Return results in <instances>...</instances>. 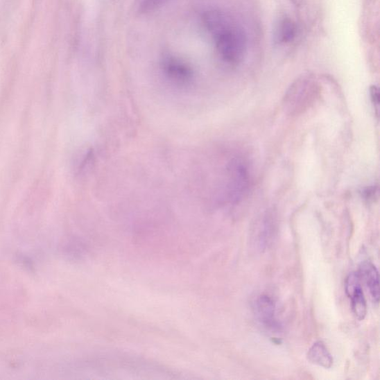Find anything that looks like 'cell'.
Wrapping results in <instances>:
<instances>
[{"label": "cell", "mask_w": 380, "mask_h": 380, "mask_svg": "<svg viewBox=\"0 0 380 380\" xmlns=\"http://www.w3.org/2000/svg\"><path fill=\"white\" fill-rule=\"evenodd\" d=\"M202 19L205 28L214 40L221 60L230 66L239 64L248 51L245 29L233 17L221 10H209Z\"/></svg>", "instance_id": "6da1fadb"}, {"label": "cell", "mask_w": 380, "mask_h": 380, "mask_svg": "<svg viewBox=\"0 0 380 380\" xmlns=\"http://www.w3.org/2000/svg\"><path fill=\"white\" fill-rule=\"evenodd\" d=\"M318 93L315 83L309 79H302L292 86L285 95V107L291 113L302 112L309 107Z\"/></svg>", "instance_id": "7a4b0ae2"}, {"label": "cell", "mask_w": 380, "mask_h": 380, "mask_svg": "<svg viewBox=\"0 0 380 380\" xmlns=\"http://www.w3.org/2000/svg\"><path fill=\"white\" fill-rule=\"evenodd\" d=\"M253 313L264 329L272 333H279L282 325L277 318L276 302L268 294H260L253 300Z\"/></svg>", "instance_id": "3957f363"}, {"label": "cell", "mask_w": 380, "mask_h": 380, "mask_svg": "<svg viewBox=\"0 0 380 380\" xmlns=\"http://www.w3.org/2000/svg\"><path fill=\"white\" fill-rule=\"evenodd\" d=\"M162 69L166 78L177 86L186 87L193 80V70L187 63L172 55L165 56Z\"/></svg>", "instance_id": "277c9868"}, {"label": "cell", "mask_w": 380, "mask_h": 380, "mask_svg": "<svg viewBox=\"0 0 380 380\" xmlns=\"http://www.w3.org/2000/svg\"><path fill=\"white\" fill-rule=\"evenodd\" d=\"M277 233L275 218L272 215L264 216L257 225L255 232V245L259 250L269 248Z\"/></svg>", "instance_id": "5b68a950"}, {"label": "cell", "mask_w": 380, "mask_h": 380, "mask_svg": "<svg viewBox=\"0 0 380 380\" xmlns=\"http://www.w3.org/2000/svg\"><path fill=\"white\" fill-rule=\"evenodd\" d=\"M361 281L363 282L373 301L378 304L379 302V276L376 266L371 261H364L361 264L360 269Z\"/></svg>", "instance_id": "8992f818"}, {"label": "cell", "mask_w": 380, "mask_h": 380, "mask_svg": "<svg viewBox=\"0 0 380 380\" xmlns=\"http://www.w3.org/2000/svg\"><path fill=\"white\" fill-rule=\"evenodd\" d=\"M307 358L312 364L325 369H329L334 365L333 356L322 341L316 342L311 347Z\"/></svg>", "instance_id": "52a82bcc"}, {"label": "cell", "mask_w": 380, "mask_h": 380, "mask_svg": "<svg viewBox=\"0 0 380 380\" xmlns=\"http://www.w3.org/2000/svg\"><path fill=\"white\" fill-rule=\"evenodd\" d=\"M297 35V27L289 17H282L279 19L275 31L274 39L278 44H288L293 42Z\"/></svg>", "instance_id": "ba28073f"}, {"label": "cell", "mask_w": 380, "mask_h": 380, "mask_svg": "<svg viewBox=\"0 0 380 380\" xmlns=\"http://www.w3.org/2000/svg\"><path fill=\"white\" fill-rule=\"evenodd\" d=\"M352 301V308L356 318L363 321L367 315V302L362 286L355 288L349 294L347 295Z\"/></svg>", "instance_id": "9c48e42d"}, {"label": "cell", "mask_w": 380, "mask_h": 380, "mask_svg": "<svg viewBox=\"0 0 380 380\" xmlns=\"http://www.w3.org/2000/svg\"><path fill=\"white\" fill-rule=\"evenodd\" d=\"M170 0H139L138 10L141 14H146L162 6Z\"/></svg>", "instance_id": "30bf717a"}, {"label": "cell", "mask_w": 380, "mask_h": 380, "mask_svg": "<svg viewBox=\"0 0 380 380\" xmlns=\"http://www.w3.org/2000/svg\"><path fill=\"white\" fill-rule=\"evenodd\" d=\"M371 99L377 110L379 104V92L376 86H372L370 89Z\"/></svg>", "instance_id": "8fae6325"}]
</instances>
